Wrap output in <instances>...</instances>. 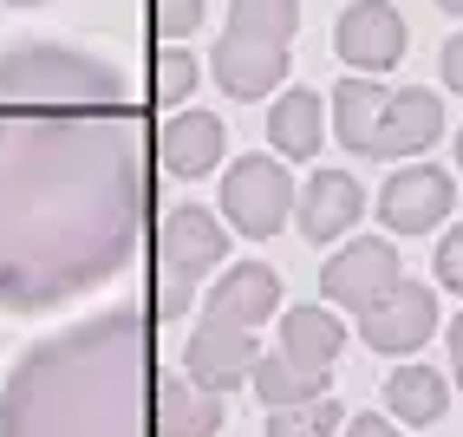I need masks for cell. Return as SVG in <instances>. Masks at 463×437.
Masks as SVG:
<instances>
[{"label": "cell", "instance_id": "d6986e66", "mask_svg": "<svg viewBox=\"0 0 463 437\" xmlns=\"http://www.w3.org/2000/svg\"><path fill=\"white\" fill-rule=\"evenodd\" d=\"M255 398H261V412H288V404H314V398H326V372H307V366H294L288 353L281 359H255Z\"/></svg>", "mask_w": 463, "mask_h": 437}, {"label": "cell", "instance_id": "cb8c5ba5", "mask_svg": "<svg viewBox=\"0 0 463 437\" xmlns=\"http://www.w3.org/2000/svg\"><path fill=\"white\" fill-rule=\"evenodd\" d=\"M438 280L450 294H463V223L444 235V248H438Z\"/></svg>", "mask_w": 463, "mask_h": 437}, {"label": "cell", "instance_id": "5b68a950", "mask_svg": "<svg viewBox=\"0 0 463 437\" xmlns=\"http://www.w3.org/2000/svg\"><path fill=\"white\" fill-rule=\"evenodd\" d=\"M288 209H294V183H288V170L274 164V157L229 164V176H222V215H229L241 235L268 242L274 229L288 223Z\"/></svg>", "mask_w": 463, "mask_h": 437}, {"label": "cell", "instance_id": "4fadbf2b", "mask_svg": "<svg viewBox=\"0 0 463 437\" xmlns=\"http://www.w3.org/2000/svg\"><path fill=\"white\" fill-rule=\"evenodd\" d=\"M359 209H365L359 183L346 170H320L314 183H307V196H300V235L307 242H333V235H346L359 223Z\"/></svg>", "mask_w": 463, "mask_h": 437}, {"label": "cell", "instance_id": "8fae6325", "mask_svg": "<svg viewBox=\"0 0 463 437\" xmlns=\"http://www.w3.org/2000/svg\"><path fill=\"white\" fill-rule=\"evenodd\" d=\"M274 307H281V274H274L268 261H235L222 280H215V294H209V320L255 333Z\"/></svg>", "mask_w": 463, "mask_h": 437}, {"label": "cell", "instance_id": "9a60e30c", "mask_svg": "<svg viewBox=\"0 0 463 437\" xmlns=\"http://www.w3.org/2000/svg\"><path fill=\"white\" fill-rule=\"evenodd\" d=\"M339 347H346V327H339V314H326L320 300L294 307V314H281V353L307 372H333Z\"/></svg>", "mask_w": 463, "mask_h": 437}, {"label": "cell", "instance_id": "9c48e42d", "mask_svg": "<svg viewBox=\"0 0 463 437\" xmlns=\"http://www.w3.org/2000/svg\"><path fill=\"white\" fill-rule=\"evenodd\" d=\"M255 333L249 327H215L203 320L190 333V347H183V366H190V385L203 392H229V385H249L255 379Z\"/></svg>", "mask_w": 463, "mask_h": 437}, {"label": "cell", "instance_id": "83f0119b", "mask_svg": "<svg viewBox=\"0 0 463 437\" xmlns=\"http://www.w3.org/2000/svg\"><path fill=\"white\" fill-rule=\"evenodd\" d=\"M438 7H444V14H463V0H438Z\"/></svg>", "mask_w": 463, "mask_h": 437}, {"label": "cell", "instance_id": "4316f807", "mask_svg": "<svg viewBox=\"0 0 463 437\" xmlns=\"http://www.w3.org/2000/svg\"><path fill=\"white\" fill-rule=\"evenodd\" d=\"M450 372H457V379H463V314L450 320Z\"/></svg>", "mask_w": 463, "mask_h": 437}, {"label": "cell", "instance_id": "ac0fdd59", "mask_svg": "<svg viewBox=\"0 0 463 437\" xmlns=\"http://www.w3.org/2000/svg\"><path fill=\"white\" fill-rule=\"evenodd\" d=\"M268 144L281 157H320V91H288L268 111Z\"/></svg>", "mask_w": 463, "mask_h": 437}, {"label": "cell", "instance_id": "52a82bcc", "mask_svg": "<svg viewBox=\"0 0 463 437\" xmlns=\"http://www.w3.org/2000/svg\"><path fill=\"white\" fill-rule=\"evenodd\" d=\"M333 46L353 72H385L405 59V20H398L392 0H353L333 26Z\"/></svg>", "mask_w": 463, "mask_h": 437}, {"label": "cell", "instance_id": "ffe728a7", "mask_svg": "<svg viewBox=\"0 0 463 437\" xmlns=\"http://www.w3.org/2000/svg\"><path fill=\"white\" fill-rule=\"evenodd\" d=\"M385 404H392V418H405V424H430V418H444L450 385L430 366H398L385 379Z\"/></svg>", "mask_w": 463, "mask_h": 437}, {"label": "cell", "instance_id": "3957f363", "mask_svg": "<svg viewBox=\"0 0 463 437\" xmlns=\"http://www.w3.org/2000/svg\"><path fill=\"white\" fill-rule=\"evenodd\" d=\"M300 0H229V26L215 40V85L229 99H268L288 72Z\"/></svg>", "mask_w": 463, "mask_h": 437}, {"label": "cell", "instance_id": "7402d4cb", "mask_svg": "<svg viewBox=\"0 0 463 437\" xmlns=\"http://www.w3.org/2000/svg\"><path fill=\"white\" fill-rule=\"evenodd\" d=\"M150 91H157V105H183L196 91V59L190 52H157V66H150Z\"/></svg>", "mask_w": 463, "mask_h": 437}, {"label": "cell", "instance_id": "d4e9b609", "mask_svg": "<svg viewBox=\"0 0 463 437\" xmlns=\"http://www.w3.org/2000/svg\"><path fill=\"white\" fill-rule=\"evenodd\" d=\"M444 79H450V91H463V33L444 46Z\"/></svg>", "mask_w": 463, "mask_h": 437}, {"label": "cell", "instance_id": "6da1fadb", "mask_svg": "<svg viewBox=\"0 0 463 437\" xmlns=\"http://www.w3.org/2000/svg\"><path fill=\"white\" fill-rule=\"evenodd\" d=\"M144 235L131 91L79 46L0 59V314H40L111 280Z\"/></svg>", "mask_w": 463, "mask_h": 437}, {"label": "cell", "instance_id": "f1b7e54d", "mask_svg": "<svg viewBox=\"0 0 463 437\" xmlns=\"http://www.w3.org/2000/svg\"><path fill=\"white\" fill-rule=\"evenodd\" d=\"M7 7H40V0H7Z\"/></svg>", "mask_w": 463, "mask_h": 437}, {"label": "cell", "instance_id": "2e32d148", "mask_svg": "<svg viewBox=\"0 0 463 437\" xmlns=\"http://www.w3.org/2000/svg\"><path fill=\"white\" fill-rule=\"evenodd\" d=\"M385 105H392V91H379V79H365V72L339 79L333 85V131H339V144L346 150H373L379 124H385Z\"/></svg>", "mask_w": 463, "mask_h": 437}, {"label": "cell", "instance_id": "277c9868", "mask_svg": "<svg viewBox=\"0 0 463 437\" xmlns=\"http://www.w3.org/2000/svg\"><path fill=\"white\" fill-rule=\"evenodd\" d=\"M215 261H229V229L215 223L203 203H176V209L164 215V242H157V314H164V320L190 314L196 280H203Z\"/></svg>", "mask_w": 463, "mask_h": 437}, {"label": "cell", "instance_id": "44dd1931", "mask_svg": "<svg viewBox=\"0 0 463 437\" xmlns=\"http://www.w3.org/2000/svg\"><path fill=\"white\" fill-rule=\"evenodd\" d=\"M339 404L333 398H314V404H288V412H268L261 424H268V437H333L339 431Z\"/></svg>", "mask_w": 463, "mask_h": 437}, {"label": "cell", "instance_id": "7a4b0ae2", "mask_svg": "<svg viewBox=\"0 0 463 437\" xmlns=\"http://www.w3.org/2000/svg\"><path fill=\"white\" fill-rule=\"evenodd\" d=\"M150 320L137 307L91 314L26 347L0 385V437H150Z\"/></svg>", "mask_w": 463, "mask_h": 437}, {"label": "cell", "instance_id": "f546056e", "mask_svg": "<svg viewBox=\"0 0 463 437\" xmlns=\"http://www.w3.org/2000/svg\"><path fill=\"white\" fill-rule=\"evenodd\" d=\"M457 164H463V131H457Z\"/></svg>", "mask_w": 463, "mask_h": 437}, {"label": "cell", "instance_id": "e0dca14e", "mask_svg": "<svg viewBox=\"0 0 463 437\" xmlns=\"http://www.w3.org/2000/svg\"><path fill=\"white\" fill-rule=\"evenodd\" d=\"M222 424V392L157 379V437H215Z\"/></svg>", "mask_w": 463, "mask_h": 437}, {"label": "cell", "instance_id": "ba28073f", "mask_svg": "<svg viewBox=\"0 0 463 437\" xmlns=\"http://www.w3.org/2000/svg\"><path fill=\"white\" fill-rule=\"evenodd\" d=\"M398 255H392V242H353V248H339V255L326 261L320 274V294L339 300V307H353V314H365L373 300H385L398 288Z\"/></svg>", "mask_w": 463, "mask_h": 437}, {"label": "cell", "instance_id": "30bf717a", "mask_svg": "<svg viewBox=\"0 0 463 437\" xmlns=\"http://www.w3.org/2000/svg\"><path fill=\"white\" fill-rule=\"evenodd\" d=\"M379 215H385V229L398 235H424V229H438L444 215H450V176L438 164H411V170H398L385 190H379Z\"/></svg>", "mask_w": 463, "mask_h": 437}, {"label": "cell", "instance_id": "8992f818", "mask_svg": "<svg viewBox=\"0 0 463 437\" xmlns=\"http://www.w3.org/2000/svg\"><path fill=\"white\" fill-rule=\"evenodd\" d=\"M430 327H438V294H430L424 280H398L385 300H373V307L359 314L365 347H373V353H392V359L418 353L424 339H430Z\"/></svg>", "mask_w": 463, "mask_h": 437}, {"label": "cell", "instance_id": "5bb4252c", "mask_svg": "<svg viewBox=\"0 0 463 437\" xmlns=\"http://www.w3.org/2000/svg\"><path fill=\"white\" fill-rule=\"evenodd\" d=\"M157 150H164L170 176H209L215 157H222V118H215V111H176L164 124Z\"/></svg>", "mask_w": 463, "mask_h": 437}, {"label": "cell", "instance_id": "7c38bea8", "mask_svg": "<svg viewBox=\"0 0 463 437\" xmlns=\"http://www.w3.org/2000/svg\"><path fill=\"white\" fill-rule=\"evenodd\" d=\"M444 131V105H438V91H392V105H385V124H379V138H373V157H418V150H430Z\"/></svg>", "mask_w": 463, "mask_h": 437}, {"label": "cell", "instance_id": "484cf974", "mask_svg": "<svg viewBox=\"0 0 463 437\" xmlns=\"http://www.w3.org/2000/svg\"><path fill=\"white\" fill-rule=\"evenodd\" d=\"M346 437H398V431H392V418H353Z\"/></svg>", "mask_w": 463, "mask_h": 437}, {"label": "cell", "instance_id": "603a6c76", "mask_svg": "<svg viewBox=\"0 0 463 437\" xmlns=\"http://www.w3.org/2000/svg\"><path fill=\"white\" fill-rule=\"evenodd\" d=\"M150 20H157V40H183L203 26V0H150Z\"/></svg>", "mask_w": 463, "mask_h": 437}]
</instances>
